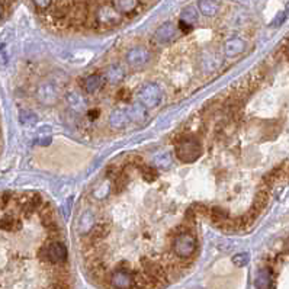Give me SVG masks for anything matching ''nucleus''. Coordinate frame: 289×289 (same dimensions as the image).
Listing matches in <instances>:
<instances>
[{
	"label": "nucleus",
	"instance_id": "1",
	"mask_svg": "<svg viewBox=\"0 0 289 289\" xmlns=\"http://www.w3.org/2000/svg\"><path fill=\"white\" fill-rule=\"evenodd\" d=\"M196 249H198V243L195 236L192 234V231H182L173 237L171 251H173V256L180 262L190 263V259L195 254Z\"/></svg>",
	"mask_w": 289,
	"mask_h": 289
},
{
	"label": "nucleus",
	"instance_id": "2",
	"mask_svg": "<svg viewBox=\"0 0 289 289\" xmlns=\"http://www.w3.org/2000/svg\"><path fill=\"white\" fill-rule=\"evenodd\" d=\"M105 279L110 289H138V285H137L138 275L124 265L113 268L112 272L106 273Z\"/></svg>",
	"mask_w": 289,
	"mask_h": 289
},
{
	"label": "nucleus",
	"instance_id": "3",
	"mask_svg": "<svg viewBox=\"0 0 289 289\" xmlns=\"http://www.w3.org/2000/svg\"><path fill=\"white\" fill-rule=\"evenodd\" d=\"M40 260L51 268L64 266L67 262V247L59 240H51L41 247Z\"/></svg>",
	"mask_w": 289,
	"mask_h": 289
},
{
	"label": "nucleus",
	"instance_id": "4",
	"mask_svg": "<svg viewBox=\"0 0 289 289\" xmlns=\"http://www.w3.org/2000/svg\"><path fill=\"white\" fill-rule=\"evenodd\" d=\"M175 153L178 156V159L183 163H192L195 160L198 159L202 153L200 150L199 141L193 137H182L179 140V142L176 144V149H175Z\"/></svg>",
	"mask_w": 289,
	"mask_h": 289
},
{
	"label": "nucleus",
	"instance_id": "5",
	"mask_svg": "<svg viewBox=\"0 0 289 289\" xmlns=\"http://www.w3.org/2000/svg\"><path fill=\"white\" fill-rule=\"evenodd\" d=\"M161 100V89L156 83H147L144 84L138 92V102L146 108H154Z\"/></svg>",
	"mask_w": 289,
	"mask_h": 289
},
{
	"label": "nucleus",
	"instance_id": "6",
	"mask_svg": "<svg viewBox=\"0 0 289 289\" xmlns=\"http://www.w3.org/2000/svg\"><path fill=\"white\" fill-rule=\"evenodd\" d=\"M149 61L150 52L144 47H135L128 51V54H127V63L134 69H141V67L147 66Z\"/></svg>",
	"mask_w": 289,
	"mask_h": 289
},
{
	"label": "nucleus",
	"instance_id": "7",
	"mask_svg": "<svg viewBox=\"0 0 289 289\" xmlns=\"http://www.w3.org/2000/svg\"><path fill=\"white\" fill-rule=\"evenodd\" d=\"M175 37H176V30H175V26L171 23L167 22V23H163L159 30L156 31L154 42H157V44H167L170 41L175 40Z\"/></svg>",
	"mask_w": 289,
	"mask_h": 289
},
{
	"label": "nucleus",
	"instance_id": "8",
	"mask_svg": "<svg viewBox=\"0 0 289 289\" xmlns=\"http://www.w3.org/2000/svg\"><path fill=\"white\" fill-rule=\"evenodd\" d=\"M57 96H59V93H57V89L54 88L52 83H45V84H42L40 89H38V99L41 102H44V103L55 102Z\"/></svg>",
	"mask_w": 289,
	"mask_h": 289
},
{
	"label": "nucleus",
	"instance_id": "9",
	"mask_svg": "<svg viewBox=\"0 0 289 289\" xmlns=\"http://www.w3.org/2000/svg\"><path fill=\"white\" fill-rule=\"evenodd\" d=\"M246 48V44L240 38H233L224 44V54L227 57H237Z\"/></svg>",
	"mask_w": 289,
	"mask_h": 289
},
{
	"label": "nucleus",
	"instance_id": "10",
	"mask_svg": "<svg viewBox=\"0 0 289 289\" xmlns=\"http://www.w3.org/2000/svg\"><path fill=\"white\" fill-rule=\"evenodd\" d=\"M130 122V117L127 113V109H117L110 113L109 124L112 128L120 130L122 127H125Z\"/></svg>",
	"mask_w": 289,
	"mask_h": 289
},
{
	"label": "nucleus",
	"instance_id": "11",
	"mask_svg": "<svg viewBox=\"0 0 289 289\" xmlns=\"http://www.w3.org/2000/svg\"><path fill=\"white\" fill-rule=\"evenodd\" d=\"M138 5V0H112V6L120 15H130Z\"/></svg>",
	"mask_w": 289,
	"mask_h": 289
},
{
	"label": "nucleus",
	"instance_id": "12",
	"mask_svg": "<svg viewBox=\"0 0 289 289\" xmlns=\"http://www.w3.org/2000/svg\"><path fill=\"white\" fill-rule=\"evenodd\" d=\"M124 77H125V70H124V67L120 66V64H115V66H110L109 69H106V71H105V77H103V79H106L109 83H112V84H117V83L122 81Z\"/></svg>",
	"mask_w": 289,
	"mask_h": 289
},
{
	"label": "nucleus",
	"instance_id": "13",
	"mask_svg": "<svg viewBox=\"0 0 289 289\" xmlns=\"http://www.w3.org/2000/svg\"><path fill=\"white\" fill-rule=\"evenodd\" d=\"M103 80L105 79L102 76H99V74H93V76H89V77H86V79L83 80L81 86H83L84 92L95 93V92H98L103 86Z\"/></svg>",
	"mask_w": 289,
	"mask_h": 289
},
{
	"label": "nucleus",
	"instance_id": "14",
	"mask_svg": "<svg viewBox=\"0 0 289 289\" xmlns=\"http://www.w3.org/2000/svg\"><path fill=\"white\" fill-rule=\"evenodd\" d=\"M146 106H142L140 102H137V103H134L132 106H130L128 109H127V113H128V117H130V121H135V122H140L146 118V115H147V112H146Z\"/></svg>",
	"mask_w": 289,
	"mask_h": 289
},
{
	"label": "nucleus",
	"instance_id": "15",
	"mask_svg": "<svg viewBox=\"0 0 289 289\" xmlns=\"http://www.w3.org/2000/svg\"><path fill=\"white\" fill-rule=\"evenodd\" d=\"M256 286L257 289H272V275L269 269H262L256 278Z\"/></svg>",
	"mask_w": 289,
	"mask_h": 289
},
{
	"label": "nucleus",
	"instance_id": "16",
	"mask_svg": "<svg viewBox=\"0 0 289 289\" xmlns=\"http://www.w3.org/2000/svg\"><path fill=\"white\" fill-rule=\"evenodd\" d=\"M196 20V10L193 8H186L182 12V18H180V28L183 26L188 31L193 25V22Z\"/></svg>",
	"mask_w": 289,
	"mask_h": 289
},
{
	"label": "nucleus",
	"instance_id": "17",
	"mask_svg": "<svg viewBox=\"0 0 289 289\" xmlns=\"http://www.w3.org/2000/svg\"><path fill=\"white\" fill-rule=\"evenodd\" d=\"M199 9L205 16H215L218 12V3L215 0H199Z\"/></svg>",
	"mask_w": 289,
	"mask_h": 289
},
{
	"label": "nucleus",
	"instance_id": "18",
	"mask_svg": "<svg viewBox=\"0 0 289 289\" xmlns=\"http://www.w3.org/2000/svg\"><path fill=\"white\" fill-rule=\"evenodd\" d=\"M18 227H19L18 219L12 215H5L0 218V228L5 231H15V229H18Z\"/></svg>",
	"mask_w": 289,
	"mask_h": 289
},
{
	"label": "nucleus",
	"instance_id": "19",
	"mask_svg": "<svg viewBox=\"0 0 289 289\" xmlns=\"http://www.w3.org/2000/svg\"><path fill=\"white\" fill-rule=\"evenodd\" d=\"M95 227V218L90 215V214H84L81 218H80V231L81 233H86L90 228Z\"/></svg>",
	"mask_w": 289,
	"mask_h": 289
},
{
	"label": "nucleus",
	"instance_id": "20",
	"mask_svg": "<svg viewBox=\"0 0 289 289\" xmlns=\"http://www.w3.org/2000/svg\"><path fill=\"white\" fill-rule=\"evenodd\" d=\"M156 166L161 170L170 169V166H171V156H170L169 153H164V154L159 156L156 159Z\"/></svg>",
	"mask_w": 289,
	"mask_h": 289
},
{
	"label": "nucleus",
	"instance_id": "21",
	"mask_svg": "<svg viewBox=\"0 0 289 289\" xmlns=\"http://www.w3.org/2000/svg\"><path fill=\"white\" fill-rule=\"evenodd\" d=\"M19 121L23 125H34V124L37 122V117H35V113H32V112L23 110V112H20Z\"/></svg>",
	"mask_w": 289,
	"mask_h": 289
},
{
	"label": "nucleus",
	"instance_id": "22",
	"mask_svg": "<svg viewBox=\"0 0 289 289\" xmlns=\"http://www.w3.org/2000/svg\"><path fill=\"white\" fill-rule=\"evenodd\" d=\"M141 173H142V178L147 180V182H153V180L157 178V170L154 169V167H144V169L141 170Z\"/></svg>",
	"mask_w": 289,
	"mask_h": 289
},
{
	"label": "nucleus",
	"instance_id": "23",
	"mask_svg": "<svg viewBox=\"0 0 289 289\" xmlns=\"http://www.w3.org/2000/svg\"><path fill=\"white\" fill-rule=\"evenodd\" d=\"M233 263L236 265V266H244V265H247L249 263V256L246 254V253H240V254H236L234 257H233Z\"/></svg>",
	"mask_w": 289,
	"mask_h": 289
},
{
	"label": "nucleus",
	"instance_id": "24",
	"mask_svg": "<svg viewBox=\"0 0 289 289\" xmlns=\"http://www.w3.org/2000/svg\"><path fill=\"white\" fill-rule=\"evenodd\" d=\"M38 9H47L51 6V0H32Z\"/></svg>",
	"mask_w": 289,
	"mask_h": 289
},
{
	"label": "nucleus",
	"instance_id": "25",
	"mask_svg": "<svg viewBox=\"0 0 289 289\" xmlns=\"http://www.w3.org/2000/svg\"><path fill=\"white\" fill-rule=\"evenodd\" d=\"M2 15H3V8H2V3H0V18H2Z\"/></svg>",
	"mask_w": 289,
	"mask_h": 289
},
{
	"label": "nucleus",
	"instance_id": "26",
	"mask_svg": "<svg viewBox=\"0 0 289 289\" xmlns=\"http://www.w3.org/2000/svg\"><path fill=\"white\" fill-rule=\"evenodd\" d=\"M286 10H288V13H289V3H288V6H286Z\"/></svg>",
	"mask_w": 289,
	"mask_h": 289
}]
</instances>
